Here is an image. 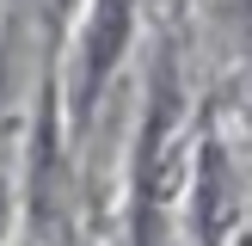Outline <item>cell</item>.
Returning <instances> with one entry per match:
<instances>
[{
    "mask_svg": "<svg viewBox=\"0 0 252 246\" xmlns=\"http://www.w3.org/2000/svg\"><path fill=\"white\" fill-rule=\"evenodd\" d=\"M234 246H252V234H240V240H234Z\"/></svg>",
    "mask_w": 252,
    "mask_h": 246,
    "instance_id": "4",
    "label": "cell"
},
{
    "mask_svg": "<svg viewBox=\"0 0 252 246\" xmlns=\"http://www.w3.org/2000/svg\"><path fill=\"white\" fill-rule=\"evenodd\" d=\"M234 184H228V154L216 142L197 154V179H191V215H197V246H221L228 234V215H234Z\"/></svg>",
    "mask_w": 252,
    "mask_h": 246,
    "instance_id": "2",
    "label": "cell"
},
{
    "mask_svg": "<svg viewBox=\"0 0 252 246\" xmlns=\"http://www.w3.org/2000/svg\"><path fill=\"white\" fill-rule=\"evenodd\" d=\"M0 228H6V184H0Z\"/></svg>",
    "mask_w": 252,
    "mask_h": 246,
    "instance_id": "3",
    "label": "cell"
},
{
    "mask_svg": "<svg viewBox=\"0 0 252 246\" xmlns=\"http://www.w3.org/2000/svg\"><path fill=\"white\" fill-rule=\"evenodd\" d=\"M129 6L135 0H93V19H86V37H80V68H74V117H86L98 105V86L117 68L123 37H129Z\"/></svg>",
    "mask_w": 252,
    "mask_h": 246,
    "instance_id": "1",
    "label": "cell"
}]
</instances>
